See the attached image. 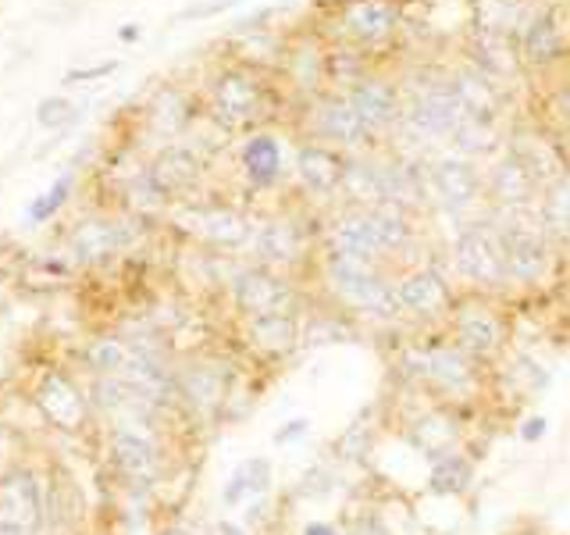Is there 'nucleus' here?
<instances>
[{"mask_svg":"<svg viewBox=\"0 0 570 535\" xmlns=\"http://www.w3.org/2000/svg\"><path fill=\"white\" fill-rule=\"evenodd\" d=\"M104 460L121 489L157 496L175 475L168 428L150 418L125 415L104 425Z\"/></svg>","mask_w":570,"mask_h":535,"instance_id":"obj_1","label":"nucleus"},{"mask_svg":"<svg viewBox=\"0 0 570 535\" xmlns=\"http://www.w3.org/2000/svg\"><path fill=\"white\" fill-rule=\"evenodd\" d=\"M424 347V386L421 392L435 403L478 415L492 403V368L463 353L442 329H428L421 335Z\"/></svg>","mask_w":570,"mask_h":535,"instance_id":"obj_2","label":"nucleus"},{"mask_svg":"<svg viewBox=\"0 0 570 535\" xmlns=\"http://www.w3.org/2000/svg\"><path fill=\"white\" fill-rule=\"evenodd\" d=\"M507 261V290L510 293H539L557 279L563 261L557 240L546 236L534 207L528 211H492Z\"/></svg>","mask_w":570,"mask_h":535,"instance_id":"obj_3","label":"nucleus"},{"mask_svg":"<svg viewBox=\"0 0 570 535\" xmlns=\"http://www.w3.org/2000/svg\"><path fill=\"white\" fill-rule=\"evenodd\" d=\"M243 379L246 371L232 353L210 347L178 353L175 382H178V403H183L186 425H222L225 403Z\"/></svg>","mask_w":570,"mask_h":535,"instance_id":"obj_4","label":"nucleus"},{"mask_svg":"<svg viewBox=\"0 0 570 535\" xmlns=\"http://www.w3.org/2000/svg\"><path fill=\"white\" fill-rule=\"evenodd\" d=\"M442 332L450 335L463 353H471L474 361L489 368H495L513 350V318L503 308V296L460 293Z\"/></svg>","mask_w":570,"mask_h":535,"instance_id":"obj_5","label":"nucleus"},{"mask_svg":"<svg viewBox=\"0 0 570 535\" xmlns=\"http://www.w3.org/2000/svg\"><path fill=\"white\" fill-rule=\"evenodd\" d=\"M453 275L463 282V293L481 296H510L507 290V261H503V240H499L495 218H474L463 222L450 243Z\"/></svg>","mask_w":570,"mask_h":535,"instance_id":"obj_6","label":"nucleus"},{"mask_svg":"<svg viewBox=\"0 0 570 535\" xmlns=\"http://www.w3.org/2000/svg\"><path fill=\"white\" fill-rule=\"evenodd\" d=\"M29 403L36 407L40 421L65 439H79L86 432H94L97 410L89 403L86 386L71 374L68 368H43L36 374V382L29 389Z\"/></svg>","mask_w":570,"mask_h":535,"instance_id":"obj_7","label":"nucleus"},{"mask_svg":"<svg viewBox=\"0 0 570 535\" xmlns=\"http://www.w3.org/2000/svg\"><path fill=\"white\" fill-rule=\"evenodd\" d=\"M228 308L243 318H261V314H285V311H303L307 308V290L303 282L289 272H275V268L246 261L228 282Z\"/></svg>","mask_w":570,"mask_h":535,"instance_id":"obj_8","label":"nucleus"},{"mask_svg":"<svg viewBox=\"0 0 570 535\" xmlns=\"http://www.w3.org/2000/svg\"><path fill=\"white\" fill-rule=\"evenodd\" d=\"M396 300L406 329H442L456 308L460 290L439 264L421 261L396 275Z\"/></svg>","mask_w":570,"mask_h":535,"instance_id":"obj_9","label":"nucleus"},{"mask_svg":"<svg viewBox=\"0 0 570 535\" xmlns=\"http://www.w3.org/2000/svg\"><path fill=\"white\" fill-rule=\"evenodd\" d=\"M47 532V481L32 460H14L0 471V535Z\"/></svg>","mask_w":570,"mask_h":535,"instance_id":"obj_10","label":"nucleus"},{"mask_svg":"<svg viewBox=\"0 0 570 535\" xmlns=\"http://www.w3.org/2000/svg\"><path fill=\"white\" fill-rule=\"evenodd\" d=\"M403 121L410 133L421 139H445L453 136L460 121V100L450 82V71H428V76L406 79L403 86Z\"/></svg>","mask_w":570,"mask_h":535,"instance_id":"obj_11","label":"nucleus"},{"mask_svg":"<svg viewBox=\"0 0 570 535\" xmlns=\"http://www.w3.org/2000/svg\"><path fill=\"white\" fill-rule=\"evenodd\" d=\"M171 222L178 232L210 254H239L254 243L257 225L246 218L239 207L228 204H178L171 207Z\"/></svg>","mask_w":570,"mask_h":535,"instance_id":"obj_12","label":"nucleus"},{"mask_svg":"<svg viewBox=\"0 0 570 535\" xmlns=\"http://www.w3.org/2000/svg\"><path fill=\"white\" fill-rule=\"evenodd\" d=\"M249 254H254L249 261L275 268V272H289L299 279L303 268L317 261V232H311L299 218H293V214L267 218L257 225Z\"/></svg>","mask_w":570,"mask_h":535,"instance_id":"obj_13","label":"nucleus"},{"mask_svg":"<svg viewBox=\"0 0 570 535\" xmlns=\"http://www.w3.org/2000/svg\"><path fill=\"white\" fill-rule=\"evenodd\" d=\"M424 183H428V196H432V207L460 214V211H471L474 204H485V168H481L474 157L445 154V157L428 160Z\"/></svg>","mask_w":570,"mask_h":535,"instance_id":"obj_14","label":"nucleus"},{"mask_svg":"<svg viewBox=\"0 0 570 535\" xmlns=\"http://www.w3.org/2000/svg\"><path fill=\"white\" fill-rule=\"evenodd\" d=\"M236 335H239V350L249 361L278 368L303 350V311L243 318L236 321Z\"/></svg>","mask_w":570,"mask_h":535,"instance_id":"obj_15","label":"nucleus"},{"mask_svg":"<svg viewBox=\"0 0 570 535\" xmlns=\"http://www.w3.org/2000/svg\"><path fill=\"white\" fill-rule=\"evenodd\" d=\"M307 133L317 143H328V147L350 157L367 154L379 143L361 121V115H356V107L346 100V94H317L314 104L307 107Z\"/></svg>","mask_w":570,"mask_h":535,"instance_id":"obj_16","label":"nucleus"},{"mask_svg":"<svg viewBox=\"0 0 570 535\" xmlns=\"http://www.w3.org/2000/svg\"><path fill=\"white\" fill-rule=\"evenodd\" d=\"M267 111V94L257 82V76L239 68L222 71L210 86V115L218 118L225 129H239V125L257 121Z\"/></svg>","mask_w":570,"mask_h":535,"instance_id":"obj_17","label":"nucleus"},{"mask_svg":"<svg viewBox=\"0 0 570 535\" xmlns=\"http://www.w3.org/2000/svg\"><path fill=\"white\" fill-rule=\"evenodd\" d=\"M403 11L392 0H346L343 11L335 14V26L343 43L374 50L392 40V32L400 29Z\"/></svg>","mask_w":570,"mask_h":535,"instance_id":"obj_18","label":"nucleus"},{"mask_svg":"<svg viewBox=\"0 0 570 535\" xmlns=\"http://www.w3.org/2000/svg\"><path fill=\"white\" fill-rule=\"evenodd\" d=\"M542 183L521 157H513L507 147L492 157L485 168V204L489 211H528L539 204Z\"/></svg>","mask_w":570,"mask_h":535,"instance_id":"obj_19","label":"nucleus"},{"mask_svg":"<svg viewBox=\"0 0 570 535\" xmlns=\"http://www.w3.org/2000/svg\"><path fill=\"white\" fill-rule=\"evenodd\" d=\"M293 168H296V183L303 186V193H311L314 201L328 204V201H338V193H343L350 154L328 147V143L307 139L296 147Z\"/></svg>","mask_w":570,"mask_h":535,"instance_id":"obj_20","label":"nucleus"},{"mask_svg":"<svg viewBox=\"0 0 570 535\" xmlns=\"http://www.w3.org/2000/svg\"><path fill=\"white\" fill-rule=\"evenodd\" d=\"M346 100L356 107V115L371 129V136L379 139L389 129H396L403 121V89L385 79V76H371L364 82H356L353 89H346Z\"/></svg>","mask_w":570,"mask_h":535,"instance_id":"obj_21","label":"nucleus"},{"mask_svg":"<svg viewBox=\"0 0 570 535\" xmlns=\"http://www.w3.org/2000/svg\"><path fill=\"white\" fill-rule=\"evenodd\" d=\"M507 150L513 157H521L542 186L552 183V178L563 175L570 168L560 136H552L546 125H524V129H513L507 136Z\"/></svg>","mask_w":570,"mask_h":535,"instance_id":"obj_22","label":"nucleus"},{"mask_svg":"<svg viewBox=\"0 0 570 535\" xmlns=\"http://www.w3.org/2000/svg\"><path fill=\"white\" fill-rule=\"evenodd\" d=\"M132 225L129 222H115V218H86L79 222L76 228H71L68 236V250L71 257H76L79 264L94 268V264H104L111 261L118 250H125L132 243Z\"/></svg>","mask_w":570,"mask_h":535,"instance_id":"obj_23","label":"nucleus"},{"mask_svg":"<svg viewBox=\"0 0 570 535\" xmlns=\"http://www.w3.org/2000/svg\"><path fill=\"white\" fill-rule=\"evenodd\" d=\"M147 178L154 183V189L165 196V201H183V196H189L196 186H200L204 178V160L196 150L189 147H178V143H171V147L160 150L150 168H147Z\"/></svg>","mask_w":570,"mask_h":535,"instance_id":"obj_24","label":"nucleus"},{"mask_svg":"<svg viewBox=\"0 0 570 535\" xmlns=\"http://www.w3.org/2000/svg\"><path fill=\"white\" fill-rule=\"evenodd\" d=\"M517 47H521V58L531 68H549L567 58V36L563 22L557 11H539L528 18V26L517 32Z\"/></svg>","mask_w":570,"mask_h":535,"instance_id":"obj_25","label":"nucleus"},{"mask_svg":"<svg viewBox=\"0 0 570 535\" xmlns=\"http://www.w3.org/2000/svg\"><path fill=\"white\" fill-rule=\"evenodd\" d=\"M450 82L456 89L463 118H478V121L499 125V115H503V94H499V82H492L485 71L474 68L471 61L463 68H453Z\"/></svg>","mask_w":570,"mask_h":535,"instance_id":"obj_26","label":"nucleus"},{"mask_svg":"<svg viewBox=\"0 0 570 535\" xmlns=\"http://www.w3.org/2000/svg\"><path fill=\"white\" fill-rule=\"evenodd\" d=\"M43 481H47V532L71 535L86 517V499L79 486L71 481L65 468H53V464L43 468Z\"/></svg>","mask_w":570,"mask_h":535,"instance_id":"obj_27","label":"nucleus"},{"mask_svg":"<svg viewBox=\"0 0 570 535\" xmlns=\"http://www.w3.org/2000/svg\"><path fill=\"white\" fill-rule=\"evenodd\" d=\"M275 489V464L272 457H246L236 468L228 471L222 486V507L225 510H243L246 504H254L261 496H272Z\"/></svg>","mask_w":570,"mask_h":535,"instance_id":"obj_28","label":"nucleus"},{"mask_svg":"<svg viewBox=\"0 0 570 535\" xmlns=\"http://www.w3.org/2000/svg\"><path fill=\"white\" fill-rule=\"evenodd\" d=\"M478 481V460L471 450L442 454L428 464L424 471V493L435 499H463Z\"/></svg>","mask_w":570,"mask_h":535,"instance_id":"obj_29","label":"nucleus"},{"mask_svg":"<svg viewBox=\"0 0 570 535\" xmlns=\"http://www.w3.org/2000/svg\"><path fill=\"white\" fill-rule=\"evenodd\" d=\"M239 168L246 175V183L257 193H267L282 183L285 175V157H282V143L272 133H254L239 150Z\"/></svg>","mask_w":570,"mask_h":535,"instance_id":"obj_30","label":"nucleus"},{"mask_svg":"<svg viewBox=\"0 0 570 535\" xmlns=\"http://www.w3.org/2000/svg\"><path fill=\"white\" fill-rule=\"evenodd\" d=\"M471 65L485 71L492 82H503V79L521 76L524 58H521V47H517L513 36L478 29V40L471 43Z\"/></svg>","mask_w":570,"mask_h":535,"instance_id":"obj_31","label":"nucleus"},{"mask_svg":"<svg viewBox=\"0 0 570 535\" xmlns=\"http://www.w3.org/2000/svg\"><path fill=\"white\" fill-rule=\"evenodd\" d=\"M382 446V425L367 418V410L361 418H353L343 432L332 442V460L343 464V468H364V464L374 460Z\"/></svg>","mask_w":570,"mask_h":535,"instance_id":"obj_32","label":"nucleus"},{"mask_svg":"<svg viewBox=\"0 0 570 535\" xmlns=\"http://www.w3.org/2000/svg\"><path fill=\"white\" fill-rule=\"evenodd\" d=\"M132 343L118 332H104V335H89L82 350H79V364L86 371V379H97V374H121L132 364Z\"/></svg>","mask_w":570,"mask_h":535,"instance_id":"obj_33","label":"nucleus"},{"mask_svg":"<svg viewBox=\"0 0 570 535\" xmlns=\"http://www.w3.org/2000/svg\"><path fill=\"white\" fill-rule=\"evenodd\" d=\"M534 214H539L546 236L557 240V246H560V240L570 232V168L542 186L539 204H534Z\"/></svg>","mask_w":570,"mask_h":535,"instance_id":"obj_34","label":"nucleus"},{"mask_svg":"<svg viewBox=\"0 0 570 535\" xmlns=\"http://www.w3.org/2000/svg\"><path fill=\"white\" fill-rule=\"evenodd\" d=\"M453 147H456V154H463V157H495V154H503V147H507V139H503V133H499V125H492V121H478V118H463L460 115V121H456V129H453Z\"/></svg>","mask_w":570,"mask_h":535,"instance_id":"obj_35","label":"nucleus"},{"mask_svg":"<svg viewBox=\"0 0 570 535\" xmlns=\"http://www.w3.org/2000/svg\"><path fill=\"white\" fill-rule=\"evenodd\" d=\"M289 76L296 79V86L303 94L317 97L321 86L328 82V50L321 43H303L289 50Z\"/></svg>","mask_w":570,"mask_h":535,"instance_id":"obj_36","label":"nucleus"},{"mask_svg":"<svg viewBox=\"0 0 570 535\" xmlns=\"http://www.w3.org/2000/svg\"><path fill=\"white\" fill-rule=\"evenodd\" d=\"M371 76V58L367 50L338 43L328 50V82L335 86V94H346L356 82H364Z\"/></svg>","mask_w":570,"mask_h":535,"instance_id":"obj_37","label":"nucleus"},{"mask_svg":"<svg viewBox=\"0 0 570 535\" xmlns=\"http://www.w3.org/2000/svg\"><path fill=\"white\" fill-rule=\"evenodd\" d=\"M338 489H343V478H338V471H335V460H314L311 468L296 478L289 496L307 499V504H321V499H332Z\"/></svg>","mask_w":570,"mask_h":535,"instance_id":"obj_38","label":"nucleus"},{"mask_svg":"<svg viewBox=\"0 0 570 535\" xmlns=\"http://www.w3.org/2000/svg\"><path fill=\"white\" fill-rule=\"evenodd\" d=\"M189 100L178 94V89H168V94H160L150 107V129L157 136H178L186 129L189 121Z\"/></svg>","mask_w":570,"mask_h":535,"instance_id":"obj_39","label":"nucleus"},{"mask_svg":"<svg viewBox=\"0 0 570 535\" xmlns=\"http://www.w3.org/2000/svg\"><path fill=\"white\" fill-rule=\"evenodd\" d=\"M68 196H71V175L53 178L47 193H40L36 201H29V207H26V225H43V222H50L53 214H58L68 204Z\"/></svg>","mask_w":570,"mask_h":535,"instance_id":"obj_40","label":"nucleus"},{"mask_svg":"<svg viewBox=\"0 0 570 535\" xmlns=\"http://www.w3.org/2000/svg\"><path fill=\"white\" fill-rule=\"evenodd\" d=\"M346 535H396V528L389 525V517L379 504H356L343 517Z\"/></svg>","mask_w":570,"mask_h":535,"instance_id":"obj_41","label":"nucleus"},{"mask_svg":"<svg viewBox=\"0 0 570 535\" xmlns=\"http://www.w3.org/2000/svg\"><path fill=\"white\" fill-rule=\"evenodd\" d=\"M36 121L43 125V129H65V125L76 121V107H71L65 97H47L36 107Z\"/></svg>","mask_w":570,"mask_h":535,"instance_id":"obj_42","label":"nucleus"},{"mask_svg":"<svg viewBox=\"0 0 570 535\" xmlns=\"http://www.w3.org/2000/svg\"><path fill=\"white\" fill-rule=\"evenodd\" d=\"M552 121V129L560 133V143L563 136H570V82L557 86L549 94V115H546V125Z\"/></svg>","mask_w":570,"mask_h":535,"instance_id":"obj_43","label":"nucleus"},{"mask_svg":"<svg viewBox=\"0 0 570 535\" xmlns=\"http://www.w3.org/2000/svg\"><path fill=\"white\" fill-rule=\"evenodd\" d=\"M243 0H200V4H189L175 14V22H204V18H218L232 8H239Z\"/></svg>","mask_w":570,"mask_h":535,"instance_id":"obj_44","label":"nucleus"},{"mask_svg":"<svg viewBox=\"0 0 570 535\" xmlns=\"http://www.w3.org/2000/svg\"><path fill=\"white\" fill-rule=\"evenodd\" d=\"M311 436V418L307 415H296V418H285L275 432H272V442L275 446H293L299 439H307Z\"/></svg>","mask_w":570,"mask_h":535,"instance_id":"obj_45","label":"nucleus"},{"mask_svg":"<svg viewBox=\"0 0 570 535\" xmlns=\"http://www.w3.org/2000/svg\"><path fill=\"white\" fill-rule=\"evenodd\" d=\"M549 418L546 415H524L521 421H517V439H521L524 446H539L549 439Z\"/></svg>","mask_w":570,"mask_h":535,"instance_id":"obj_46","label":"nucleus"},{"mask_svg":"<svg viewBox=\"0 0 570 535\" xmlns=\"http://www.w3.org/2000/svg\"><path fill=\"white\" fill-rule=\"evenodd\" d=\"M272 514H275V499L272 496H261L254 499V504H246L243 507V525L254 532V528H264L267 522H272Z\"/></svg>","mask_w":570,"mask_h":535,"instance_id":"obj_47","label":"nucleus"},{"mask_svg":"<svg viewBox=\"0 0 570 535\" xmlns=\"http://www.w3.org/2000/svg\"><path fill=\"white\" fill-rule=\"evenodd\" d=\"M111 71H118V61H100V65H94V68H71L61 82H65V86H79V82H94V79H100V76H111Z\"/></svg>","mask_w":570,"mask_h":535,"instance_id":"obj_48","label":"nucleus"},{"mask_svg":"<svg viewBox=\"0 0 570 535\" xmlns=\"http://www.w3.org/2000/svg\"><path fill=\"white\" fill-rule=\"evenodd\" d=\"M299 535H346L343 522H332V517H314L299 528Z\"/></svg>","mask_w":570,"mask_h":535,"instance_id":"obj_49","label":"nucleus"},{"mask_svg":"<svg viewBox=\"0 0 570 535\" xmlns=\"http://www.w3.org/2000/svg\"><path fill=\"white\" fill-rule=\"evenodd\" d=\"M214 535H249V528L243 522H228V517H225V522L214 525Z\"/></svg>","mask_w":570,"mask_h":535,"instance_id":"obj_50","label":"nucleus"},{"mask_svg":"<svg viewBox=\"0 0 570 535\" xmlns=\"http://www.w3.org/2000/svg\"><path fill=\"white\" fill-rule=\"evenodd\" d=\"M157 535H200L193 525H186V522H168V525H160V532Z\"/></svg>","mask_w":570,"mask_h":535,"instance_id":"obj_51","label":"nucleus"},{"mask_svg":"<svg viewBox=\"0 0 570 535\" xmlns=\"http://www.w3.org/2000/svg\"><path fill=\"white\" fill-rule=\"evenodd\" d=\"M136 36H139L136 26H125V29H121V40H136Z\"/></svg>","mask_w":570,"mask_h":535,"instance_id":"obj_52","label":"nucleus"},{"mask_svg":"<svg viewBox=\"0 0 570 535\" xmlns=\"http://www.w3.org/2000/svg\"><path fill=\"white\" fill-rule=\"evenodd\" d=\"M507 535H531V532H507Z\"/></svg>","mask_w":570,"mask_h":535,"instance_id":"obj_53","label":"nucleus"}]
</instances>
